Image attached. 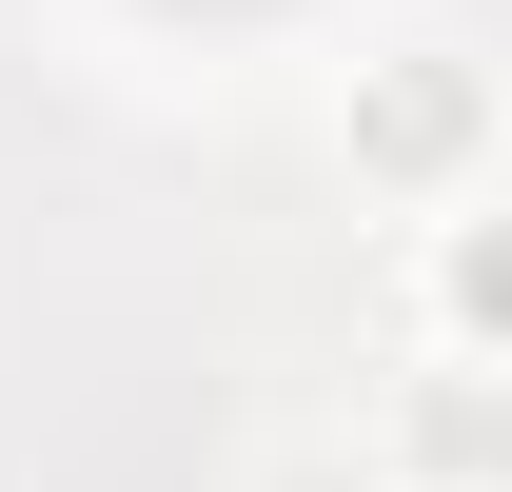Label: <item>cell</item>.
<instances>
[{
    "instance_id": "cell-1",
    "label": "cell",
    "mask_w": 512,
    "mask_h": 492,
    "mask_svg": "<svg viewBox=\"0 0 512 492\" xmlns=\"http://www.w3.org/2000/svg\"><path fill=\"white\" fill-rule=\"evenodd\" d=\"M335 158L375 217H453V197L493 178V79L453 60V40H375V60L335 79Z\"/></svg>"
},
{
    "instance_id": "cell-2",
    "label": "cell",
    "mask_w": 512,
    "mask_h": 492,
    "mask_svg": "<svg viewBox=\"0 0 512 492\" xmlns=\"http://www.w3.org/2000/svg\"><path fill=\"white\" fill-rule=\"evenodd\" d=\"M375 473L394 492H512V355L414 335V355L375 374Z\"/></svg>"
},
{
    "instance_id": "cell-3",
    "label": "cell",
    "mask_w": 512,
    "mask_h": 492,
    "mask_svg": "<svg viewBox=\"0 0 512 492\" xmlns=\"http://www.w3.org/2000/svg\"><path fill=\"white\" fill-rule=\"evenodd\" d=\"M414 335L512 355V217H493V197H453V217H434V256H414Z\"/></svg>"
},
{
    "instance_id": "cell-4",
    "label": "cell",
    "mask_w": 512,
    "mask_h": 492,
    "mask_svg": "<svg viewBox=\"0 0 512 492\" xmlns=\"http://www.w3.org/2000/svg\"><path fill=\"white\" fill-rule=\"evenodd\" d=\"M256 492H394L375 453H256Z\"/></svg>"
}]
</instances>
